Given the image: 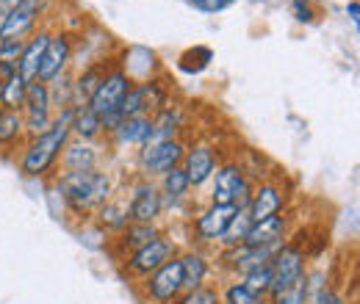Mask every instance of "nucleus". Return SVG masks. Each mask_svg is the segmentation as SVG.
Listing matches in <instances>:
<instances>
[{
    "label": "nucleus",
    "mask_w": 360,
    "mask_h": 304,
    "mask_svg": "<svg viewBox=\"0 0 360 304\" xmlns=\"http://www.w3.org/2000/svg\"><path fill=\"white\" fill-rule=\"evenodd\" d=\"M347 11H349V14H352V20H355V22H358V14H360V6H358V0H352V3H349V6H347Z\"/></svg>",
    "instance_id": "39"
},
{
    "label": "nucleus",
    "mask_w": 360,
    "mask_h": 304,
    "mask_svg": "<svg viewBox=\"0 0 360 304\" xmlns=\"http://www.w3.org/2000/svg\"><path fill=\"white\" fill-rule=\"evenodd\" d=\"M283 232H285V218L269 216L264 218V221H252L244 244L247 246H271V249H280L283 246Z\"/></svg>",
    "instance_id": "10"
},
{
    "label": "nucleus",
    "mask_w": 360,
    "mask_h": 304,
    "mask_svg": "<svg viewBox=\"0 0 360 304\" xmlns=\"http://www.w3.org/2000/svg\"><path fill=\"white\" fill-rule=\"evenodd\" d=\"M183 291V274H180V260H167L150 274L147 293L153 302H172Z\"/></svg>",
    "instance_id": "6"
},
{
    "label": "nucleus",
    "mask_w": 360,
    "mask_h": 304,
    "mask_svg": "<svg viewBox=\"0 0 360 304\" xmlns=\"http://www.w3.org/2000/svg\"><path fill=\"white\" fill-rule=\"evenodd\" d=\"M100 221H103V227H111V230H122V227L128 224V211H125L122 205H117V202H111V205H103V211H100Z\"/></svg>",
    "instance_id": "30"
},
{
    "label": "nucleus",
    "mask_w": 360,
    "mask_h": 304,
    "mask_svg": "<svg viewBox=\"0 0 360 304\" xmlns=\"http://www.w3.org/2000/svg\"><path fill=\"white\" fill-rule=\"evenodd\" d=\"M128 213H131L128 218H134L136 224H150L153 218L161 213V194L153 185H139L134 199H131Z\"/></svg>",
    "instance_id": "13"
},
{
    "label": "nucleus",
    "mask_w": 360,
    "mask_h": 304,
    "mask_svg": "<svg viewBox=\"0 0 360 304\" xmlns=\"http://www.w3.org/2000/svg\"><path fill=\"white\" fill-rule=\"evenodd\" d=\"M241 285H247L250 291H255V293H266L269 291V285H271V268H269V263L266 265H261V268H252V271H247L244 274V282Z\"/></svg>",
    "instance_id": "26"
},
{
    "label": "nucleus",
    "mask_w": 360,
    "mask_h": 304,
    "mask_svg": "<svg viewBox=\"0 0 360 304\" xmlns=\"http://www.w3.org/2000/svg\"><path fill=\"white\" fill-rule=\"evenodd\" d=\"M53 119H50V111H25V119H22V128H28V133L34 136H42L50 131Z\"/></svg>",
    "instance_id": "33"
},
{
    "label": "nucleus",
    "mask_w": 360,
    "mask_h": 304,
    "mask_svg": "<svg viewBox=\"0 0 360 304\" xmlns=\"http://www.w3.org/2000/svg\"><path fill=\"white\" fill-rule=\"evenodd\" d=\"M50 84H53V86H47L50 103H56V105H64V108H70V100H72V84H67V75L61 72V75H56V78H53Z\"/></svg>",
    "instance_id": "28"
},
{
    "label": "nucleus",
    "mask_w": 360,
    "mask_h": 304,
    "mask_svg": "<svg viewBox=\"0 0 360 304\" xmlns=\"http://www.w3.org/2000/svg\"><path fill=\"white\" fill-rule=\"evenodd\" d=\"M94 150L91 147H84V144H78V147H67V152H64V166L70 169V172H86L94 166Z\"/></svg>",
    "instance_id": "22"
},
{
    "label": "nucleus",
    "mask_w": 360,
    "mask_h": 304,
    "mask_svg": "<svg viewBox=\"0 0 360 304\" xmlns=\"http://www.w3.org/2000/svg\"><path fill=\"white\" fill-rule=\"evenodd\" d=\"M128 88H131V81H128L125 72H120V70H117V72H108V75L103 78L100 88L94 91V97L89 100V108L97 117H105V114H111V111H120V105H122Z\"/></svg>",
    "instance_id": "5"
},
{
    "label": "nucleus",
    "mask_w": 360,
    "mask_h": 304,
    "mask_svg": "<svg viewBox=\"0 0 360 304\" xmlns=\"http://www.w3.org/2000/svg\"><path fill=\"white\" fill-rule=\"evenodd\" d=\"M120 114H122L125 119H131V117H144L141 86H131V88H128V94H125V100H122V105H120Z\"/></svg>",
    "instance_id": "31"
},
{
    "label": "nucleus",
    "mask_w": 360,
    "mask_h": 304,
    "mask_svg": "<svg viewBox=\"0 0 360 304\" xmlns=\"http://www.w3.org/2000/svg\"><path fill=\"white\" fill-rule=\"evenodd\" d=\"M70 131H72V108H64V114L58 119H53L50 131L37 136L31 141V147L25 150V158H22V166H20L22 174H28V177L45 174L53 166V161L61 155Z\"/></svg>",
    "instance_id": "1"
},
{
    "label": "nucleus",
    "mask_w": 360,
    "mask_h": 304,
    "mask_svg": "<svg viewBox=\"0 0 360 304\" xmlns=\"http://www.w3.org/2000/svg\"><path fill=\"white\" fill-rule=\"evenodd\" d=\"M183 161V147L178 141H161V144H144L141 166L147 174H167Z\"/></svg>",
    "instance_id": "7"
},
{
    "label": "nucleus",
    "mask_w": 360,
    "mask_h": 304,
    "mask_svg": "<svg viewBox=\"0 0 360 304\" xmlns=\"http://www.w3.org/2000/svg\"><path fill=\"white\" fill-rule=\"evenodd\" d=\"M230 3H233V0H191V6H197V8H202V11H219V8H225Z\"/></svg>",
    "instance_id": "36"
},
{
    "label": "nucleus",
    "mask_w": 360,
    "mask_h": 304,
    "mask_svg": "<svg viewBox=\"0 0 360 304\" xmlns=\"http://www.w3.org/2000/svg\"><path fill=\"white\" fill-rule=\"evenodd\" d=\"M169 258H172V244L164 241V238H153L150 244L134 249L128 268H131V274H153L158 265H164Z\"/></svg>",
    "instance_id": "8"
},
{
    "label": "nucleus",
    "mask_w": 360,
    "mask_h": 304,
    "mask_svg": "<svg viewBox=\"0 0 360 304\" xmlns=\"http://www.w3.org/2000/svg\"><path fill=\"white\" fill-rule=\"evenodd\" d=\"M280 205H283L280 191H277L274 185H261V188L252 194L247 211H250V218H252V221H264V218H269V216H277V213H280Z\"/></svg>",
    "instance_id": "15"
},
{
    "label": "nucleus",
    "mask_w": 360,
    "mask_h": 304,
    "mask_svg": "<svg viewBox=\"0 0 360 304\" xmlns=\"http://www.w3.org/2000/svg\"><path fill=\"white\" fill-rule=\"evenodd\" d=\"M250 227H252V218H250V211H247V208L236 211V216L230 218L227 230L222 232V241H225L227 246H238V244H244V238H247Z\"/></svg>",
    "instance_id": "21"
},
{
    "label": "nucleus",
    "mask_w": 360,
    "mask_h": 304,
    "mask_svg": "<svg viewBox=\"0 0 360 304\" xmlns=\"http://www.w3.org/2000/svg\"><path fill=\"white\" fill-rule=\"evenodd\" d=\"M188 188H191L188 185V177H186V172L180 166H175V169H169V172L164 174V194H169L172 199H180Z\"/></svg>",
    "instance_id": "27"
},
{
    "label": "nucleus",
    "mask_w": 360,
    "mask_h": 304,
    "mask_svg": "<svg viewBox=\"0 0 360 304\" xmlns=\"http://www.w3.org/2000/svg\"><path fill=\"white\" fill-rule=\"evenodd\" d=\"M225 304H264V296L238 282V285H230L225 291Z\"/></svg>",
    "instance_id": "29"
},
{
    "label": "nucleus",
    "mask_w": 360,
    "mask_h": 304,
    "mask_svg": "<svg viewBox=\"0 0 360 304\" xmlns=\"http://www.w3.org/2000/svg\"><path fill=\"white\" fill-rule=\"evenodd\" d=\"M183 172L188 177V185H202L211 174H214V166H217V161H214V152L208 150V147H191L188 152H183Z\"/></svg>",
    "instance_id": "11"
},
{
    "label": "nucleus",
    "mask_w": 360,
    "mask_h": 304,
    "mask_svg": "<svg viewBox=\"0 0 360 304\" xmlns=\"http://www.w3.org/2000/svg\"><path fill=\"white\" fill-rule=\"evenodd\" d=\"M22 47H25L22 39H6V42H0V64L17 67V61L22 55Z\"/></svg>",
    "instance_id": "34"
},
{
    "label": "nucleus",
    "mask_w": 360,
    "mask_h": 304,
    "mask_svg": "<svg viewBox=\"0 0 360 304\" xmlns=\"http://www.w3.org/2000/svg\"><path fill=\"white\" fill-rule=\"evenodd\" d=\"M274 299L271 304H308V279H297L291 288L280 291V293H271Z\"/></svg>",
    "instance_id": "25"
},
{
    "label": "nucleus",
    "mask_w": 360,
    "mask_h": 304,
    "mask_svg": "<svg viewBox=\"0 0 360 304\" xmlns=\"http://www.w3.org/2000/svg\"><path fill=\"white\" fill-rule=\"evenodd\" d=\"M153 238H158V235H155V230H153L150 224H131V227H128V232H125V246L139 249V246L150 244Z\"/></svg>",
    "instance_id": "32"
},
{
    "label": "nucleus",
    "mask_w": 360,
    "mask_h": 304,
    "mask_svg": "<svg viewBox=\"0 0 360 304\" xmlns=\"http://www.w3.org/2000/svg\"><path fill=\"white\" fill-rule=\"evenodd\" d=\"M61 188L75 211H89L105 202L108 197V177L94 169L86 172H70L61 180Z\"/></svg>",
    "instance_id": "2"
},
{
    "label": "nucleus",
    "mask_w": 360,
    "mask_h": 304,
    "mask_svg": "<svg viewBox=\"0 0 360 304\" xmlns=\"http://www.w3.org/2000/svg\"><path fill=\"white\" fill-rule=\"evenodd\" d=\"M150 133H153V119L150 117H131L117 128V141L144 147L150 141Z\"/></svg>",
    "instance_id": "16"
},
{
    "label": "nucleus",
    "mask_w": 360,
    "mask_h": 304,
    "mask_svg": "<svg viewBox=\"0 0 360 304\" xmlns=\"http://www.w3.org/2000/svg\"><path fill=\"white\" fill-rule=\"evenodd\" d=\"M47 42H50V37H47V34H39V37H34L31 42H25V47H22V55H20V61H17V75H20L25 84L37 81V72H39V64H42Z\"/></svg>",
    "instance_id": "14"
},
{
    "label": "nucleus",
    "mask_w": 360,
    "mask_h": 304,
    "mask_svg": "<svg viewBox=\"0 0 360 304\" xmlns=\"http://www.w3.org/2000/svg\"><path fill=\"white\" fill-rule=\"evenodd\" d=\"M294 11H297V20L300 22H311L314 17H311V8L302 3V0H294Z\"/></svg>",
    "instance_id": "37"
},
{
    "label": "nucleus",
    "mask_w": 360,
    "mask_h": 304,
    "mask_svg": "<svg viewBox=\"0 0 360 304\" xmlns=\"http://www.w3.org/2000/svg\"><path fill=\"white\" fill-rule=\"evenodd\" d=\"M178 304H219V293L214 291V288H194V291H188Z\"/></svg>",
    "instance_id": "35"
},
{
    "label": "nucleus",
    "mask_w": 360,
    "mask_h": 304,
    "mask_svg": "<svg viewBox=\"0 0 360 304\" xmlns=\"http://www.w3.org/2000/svg\"><path fill=\"white\" fill-rule=\"evenodd\" d=\"M25 111H50L47 84H42V81L28 84V88H25Z\"/></svg>",
    "instance_id": "23"
},
{
    "label": "nucleus",
    "mask_w": 360,
    "mask_h": 304,
    "mask_svg": "<svg viewBox=\"0 0 360 304\" xmlns=\"http://www.w3.org/2000/svg\"><path fill=\"white\" fill-rule=\"evenodd\" d=\"M316 304H344V302H341V296H335L333 291H327V288H324V291L316 296Z\"/></svg>",
    "instance_id": "38"
},
{
    "label": "nucleus",
    "mask_w": 360,
    "mask_h": 304,
    "mask_svg": "<svg viewBox=\"0 0 360 304\" xmlns=\"http://www.w3.org/2000/svg\"><path fill=\"white\" fill-rule=\"evenodd\" d=\"M236 205H214L211 211H205L202 216L197 218V235L202 241H217L222 238V232L227 230L230 218L236 216Z\"/></svg>",
    "instance_id": "12"
},
{
    "label": "nucleus",
    "mask_w": 360,
    "mask_h": 304,
    "mask_svg": "<svg viewBox=\"0 0 360 304\" xmlns=\"http://www.w3.org/2000/svg\"><path fill=\"white\" fill-rule=\"evenodd\" d=\"M22 133V117L17 111H3L0 117V144H14Z\"/></svg>",
    "instance_id": "24"
},
{
    "label": "nucleus",
    "mask_w": 360,
    "mask_h": 304,
    "mask_svg": "<svg viewBox=\"0 0 360 304\" xmlns=\"http://www.w3.org/2000/svg\"><path fill=\"white\" fill-rule=\"evenodd\" d=\"M70 50H72L70 37H64V34L50 37V42L45 47V55H42V64H39V72H37V81L50 84L56 75H61L67 61H70Z\"/></svg>",
    "instance_id": "9"
},
{
    "label": "nucleus",
    "mask_w": 360,
    "mask_h": 304,
    "mask_svg": "<svg viewBox=\"0 0 360 304\" xmlns=\"http://www.w3.org/2000/svg\"><path fill=\"white\" fill-rule=\"evenodd\" d=\"M42 8H45V0H20L0 20V42H6V39H22L37 25Z\"/></svg>",
    "instance_id": "4"
},
{
    "label": "nucleus",
    "mask_w": 360,
    "mask_h": 304,
    "mask_svg": "<svg viewBox=\"0 0 360 304\" xmlns=\"http://www.w3.org/2000/svg\"><path fill=\"white\" fill-rule=\"evenodd\" d=\"M0 117H3V103H0Z\"/></svg>",
    "instance_id": "40"
},
{
    "label": "nucleus",
    "mask_w": 360,
    "mask_h": 304,
    "mask_svg": "<svg viewBox=\"0 0 360 304\" xmlns=\"http://www.w3.org/2000/svg\"><path fill=\"white\" fill-rule=\"evenodd\" d=\"M72 131L78 133L81 138H94L100 128V117L91 111L89 105H75L72 108Z\"/></svg>",
    "instance_id": "20"
},
{
    "label": "nucleus",
    "mask_w": 360,
    "mask_h": 304,
    "mask_svg": "<svg viewBox=\"0 0 360 304\" xmlns=\"http://www.w3.org/2000/svg\"><path fill=\"white\" fill-rule=\"evenodd\" d=\"M25 88L28 84L14 72L11 78H6L3 84H0V103H3V108H8V111H20L22 105H25Z\"/></svg>",
    "instance_id": "19"
},
{
    "label": "nucleus",
    "mask_w": 360,
    "mask_h": 304,
    "mask_svg": "<svg viewBox=\"0 0 360 304\" xmlns=\"http://www.w3.org/2000/svg\"><path fill=\"white\" fill-rule=\"evenodd\" d=\"M105 75H108V72H105L100 64H97V67H89V70L78 78V84L72 86V100H78V105H89V100L94 97V91L100 88Z\"/></svg>",
    "instance_id": "17"
},
{
    "label": "nucleus",
    "mask_w": 360,
    "mask_h": 304,
    "mask_svg": "<svg viewBox=\"0 0 360 304\" xmlns=\"http://www.w3.org/2000/svg\"><path fill=\"white\" fill-rule=\"evenodd\" d=\"M180 274H183V291H194L202 285L205 274H208V265L202 260V255H186L180 260Z\"/></svg>",
    "instance_id": "18"
},
{
    "label": "nucleus",
    "mask_w": 360,
    "mask_h": 304,
    "mask_svg": "<svg viewBox=\"0 0 360 304\" xmlns=\"http://www.w3.org/2000/svg\"><path fill=\"white\" fill-rule=\"evenodd\" d=\"M271 268V293H280L285 288H291L297 279L305 277V258L300 246H280V252L269 260Z\"/></svg>",
    "instance_id": "3"
}]
</instances>
